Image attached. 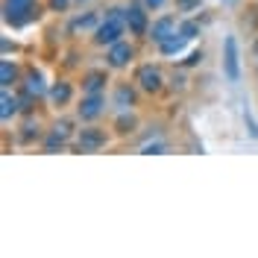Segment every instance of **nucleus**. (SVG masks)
Returning <instances> with one entry per match:
<instances>
[{"label": "nucleus", "mask_w": 258, "mask_h": 258, "mask_svg": "<svg viewBox=\"0 0 258 258\" xmlns=\"http://www.w3.org/2000/svg\"><path fill=\"white\" fill-rule=\"evenodd\" d=\"M185 41H188L185 35H182V38H176V35H170V38H164V41H161L159 47H161V53H164V56H173V53H182V47H185Z\"/></svg>", "instance_id": "nucleus-9"}, {"label": "nucleus", "mask_w": 258, "mask_h": 258, "mask_svg": "<svg viewBox=\"0 0 258 258\" xmlns=\"http://www.w3.org/2000/svg\"><path fill=\"white\" fill-rule=\"evenodd\" d=\"M182 35H185V38H194V35H197V32H200V24H194V21H185V24H182Z\"/></svg>", "instance_id": "nucleus-18"}, {"label": "nucleus", "mask_w": 258, "mask_h": 258, "mask_svg": "<svg viewBox=\"0 0 258 258\" xmlns=\"http://www.w3.org/2000/svg\"><path fill=\"white\" fill-rule=\"evenodd\" d=\"M100 85H103V74H91V77L85 80V91H88V94H97Z\"/></svg>", "instance_id": "nucleus-15"}, {"label": "nucleus", "mask_w": 258, "mask_h": 258, "mask_svg": "<svg viewBox=\"0 0 258 258\" xmlns=\"http://www.w3.org/2000/svg\"><path fill=\"white\" fill-rule=\"evenodd\" d=\"M132 100H135V94H132L129 88H120V91H117V106H123V109H126Z\"/></svg>", "instance_id": "nucleus-17"}, {"label": "nucleus", "mask_w": 258, "mask_h": 258, "mask_svg": "<svg viewBox=\"0 0 258 258\" xmlns=\"http://www.w3.org/2000/svg\"><path fill=\"white\" fill-rule=\"evenodd\" d=\"M129 59H132V47L129 44H114L112 53H109V64L112 68H123Z\"/></svg>", "instance_id": "nucleus-6"}, {"label": "nucleus", "mask_w": 258, "mask_h": 258, "mask_svg": "<svg viewBox=\"0 0 258 258\" xmlns=\"http://www.w3.org/2000/svg\"><path fill=\"white\" fill-rule=\"evenodd\" d=\"M161 3H164V0H147V6H150V9H159Z\"/></svg>", "instance_id": "nucleus-22"}, {"label": "nucleus", "mask_w": 258, "mask_h": 258, "mask_svg": "<svg viewBox=\"0 0 258 258\" xmlns=\"http://www.w3.org/2000/svg\"><path fill=\"white\" fill-rule=\"evenodd\" d=\"M103 141H106V138H103L100 132H82V138H80V147L85 150V153H88V150H97V147L103 144Z\"/></svg>", "instance_id": "nucleus-10"}, {"label": "nucleus", "mask_w": 258, "mask_h": 258, "mask_svg": "<svg viewBox=\"0 0 258 258\" xmlns=\"http://www.w3.org/2000/svg\"><path fill=\"white\" fill-rule=\"evenodd\" d=\"M126 24H129V30L135 32V35H141V32L147 30V18H144V12H141V9H138V6H132V9H129L126 15Z\"/></svg>", "instance_id": "nucleus-5"}, {"label": "nucleus", "mask_w": 258, "mask_h": 258, "mask_svg": "<svg viewBox=\"0 0 258 258\" xmlns=\"http://www.w3.org/2000/svg\"><path fill=\"white\" fill-rule=\"evenodd\" d=\"M223 50H226V59H223L226 77H229L232 82H238V80H241V64H238V41L229 35V38H226V44H223Z\"/></svg>", "instance_id": "nucleus-3"}, {"label": "nucleus", "mask_w": 258, "mask_h": 258, "mask_svg": "<svg viewBox=\"0 0 258 258\" xmlns=\"http://www.w3.org/2000/svg\"><path fill=\"white\" fill-rule=\"evenodd\" d=\"M88 27H94V15H85V18H77L74 24H71V30H88Z\"/></svg>", "instance_id": "nucleus-16"}, {"label": "nucleus", "mask_w": 258, "mask_h": 258, "mask_svg": "<svg viewBox=\"0 0 258 258\" xmlns=\"http://www.w3.org/2000/svg\"><path fill=\"white\" fill-rule=\"evenodd\" d=\"M0 103H3V109H0V117H3V120H9V117L18 112V103L12 100V97H9V91H3V100H0Z\"/></svg>", "instance_id": "nucleus-12"}, {"label": "nucleus", "mask_w": 258, "mask_h": 258, "mask_svg": "<svg viewBox=\"0 0 258 258\" xmlns=\"http://www.w3.org/2000/svg\"><path fill=\"white\" fill-rule=\"evenodd\" d=\"M223 3H229V6H232V3H235V0H223Z\"/></svg>", "instance_id": "nucleus-23"}, {"label": "nucleus", "mask_w": 258, "mask_h": 258, "mask_svg": "<svg viewBox=\"0 0 258 258\" xmlns=\"http://www.w3.org/2000/svg\"><path fill=\"white\" fill-rule=\"evenodd\" d=\"M50 6H53V9H64V6H68V0H50Z\"/></svg>", "instance_id": "nucleus-21"}, {"label": "nucleus", "mask_w": 258, "mask_h": 258, "mask_svg": "<svg viewBox=\"0 0 258 258\" xmlns=\"http://www.w3.org/2000/svg\"><path fill=\"white\" fill-rule=\"evenodd\" d=\"M161 150H164L161 144H147L144 150H141V153H161Z\"/></svg>", "instance_id": "nucleus-20"}, {"label": "nucleus", "mask_w": 258, "mask_h": 258, "mask_svg": "<svg viewBox=\"0 0 258 258\" xmlns=\"http://www.w3.org/2000/svg\"><path fill=\"white\" fill-rule=\"evenodd\" d=\"M100 112H103V100H100V94H91L88 100H82L80 114L85 117V120H91V117H97Z\"/></svg>", "instance_id": "nucleus-7"}, {"label": "nucleus", "mask_w": 258, "mask_h": 258, "mask_svg": "<svg viewBox=\"0 0 258 258\" xmlns=\"http://www.w3.org/2000/svg\"><path fill=\"white\" fill-rule=\"evenodd\" d=\"M3 12H6V24H12V27H24L27 21L35 18V0H6V6H3Z\"/></svg>", "instance_id": "nucleus-1"}, {"label": "nucleus", "mask_w": 258, "mask_h": 258, "mask_svg": "<svg viewBox=\"0 0 258 258\" xmlns=\"http://www.w3.org/2000/svg\"><path fill=\"white\" fill-rule=\"evenodd\" d=\"M123 21L126 18H120V12L114 9L112 15L106 18V24H100L97 27V44H117V38L123 35Z\"/></svg>", "instance_id": "nucleus-2"}, {"label": "nucleus", "mask_w": 258, "mask_h": 258, "mask_svg": "<svg viewBox=\"0 0 258 258\" xmlns=\"http://www.w3.org/2000/svg\"><path fill=\"white\" fill-rule=\"evenodd\" d=\"M27 91H30V94H44V82H41V74H35V71H32L30 74V80H27Z\"/></svg>", "instance_id": "nucleus-14"}, {"label": "nucleus", "mask_w": 258, "mask_h": 258, "mask_svg": "<svg viewBox=\"0 0 258 258\" xmlns=\"http://www.w3.org/2000/svg\"><path fill=\"white\" fill-rule=\"evenodd\" d=\"M138 82H141L144 91H159L161 88V74L156 71V68H141V71H138Z\"/></svg>", "instance_id": "nucleus-4"}, {"label": "nucleus", "mask_w": 258, "mask_h": 258, "mask_svg": "<svg viewBox=\"0 0 258 258\" xmlns=\"http://www.w3.org/2000/svg\"><path fill=\"white\" fill-rule=\"evenodd\" d=\"M170 32H173V18H161V21H156V24H153L150 35H153V38L161 44L164 38H170Z\"/></svg>", "instance_id": "nucleus-8"}, {"label": "nucleus", "mask_w": 258, "mask_h": 258, "mask_svg": "<svg viewBox=\"0 0 258 258\" xmlns=\"http://www.w3.org/2000/svg\"><path fill=\"white\" fill-rule=\"evenodd\" d=\"M179 6L182 9H194V6H200V0H179Z\"/></svg>", "instance_id": "nucleus-19"}, {"label": "nucleus", "mask_w": 258, "mask_h": 258, "mask_svg": "<svg viewBox=\"0 0 258 258\" xmlns=\"http://www.w3.org/2000/svg\"><path fill=\"white\" fill-rule=\"evenodd\" d=\"M50 97H53V103H68V100H71V85H68V82H59V85H53Z\"/></svg>", "instance_id": "nucleus-11"}, {"label": "nucleus", "mask_w": 258, "mask_h": 258, "mask_svg": "<svg viewBox=\"0 0 258 258\" xmlns=\"http://www.w3.org/2000/svg\"><path fill=\"white\" fill-rule=\"evenodd\" d=\"M0 80H3V88H9L15 80V64H9V59H3V64H0Z\"/></svg>", "instance_id": "nucleus-13"}]
</instances>
